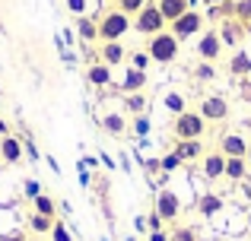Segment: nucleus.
Returning a JSON list of instances; mask_svg holds the SVG:
<instances>
[{"instance_id": "nucleus-15", "label": "nucleus", "mask_w": 251, "mask_h": 241, "mask_svg": "<svg viewBox=\"0 0 251 241\" xmlns=\"http://www.w3.org/2000/svg\"><path fill=\"white\" fill-rule=\"evenodd\" d=\"M172 153L178 155L181 162H197V159H203V140H175L172 143Z\"/></svg>"}, {"instance_id": "nucleus-42", "label": "nucleus", "mask_w": 251, "mask_h": 241, "mask_svg": "<svg viewBox=\"0 0 251 241\" xmlns=\"http://www.w3.org/2000/svg\"><path fill=\"white\" fill-rule=\"evenodd\" d=\"M6 133H10V124H6L3 118H0V136H6Z\"/></svg>"}, {"instance_id": "nucleus-21", "label": "nucleus", "mask_w": 251, "mask_h": 241, "mask_svg": "<svg viewBox=\"0 0 251 241\" xmlns=\"http://www.w3.org/2000/svg\"><path fill=\"white\" fill-rule=\"evenodd\" d=\"M248 159H226V181H232V184H242V181L248 178Z\"/></svg>"}, {"instance_id": "nucleus-25", "label": "nucleus", "mask_w": 251, "mask_h": 241, "mask_svg": "<svg viewBox=\"0 0 251 241\" xmlns=\"http://www.w3.org/2000/svg\"><path fill=\"white\" fill-rule=\"evenodd\" d=\"M32 210H35V213H42V216H51V219H57V203L48 197V194H38V197L32 200Z\"/></svg>"}, {"instance_id": "nucleus-2", "label": "nucleus", "mask_w": 251, "mask_h": 241, "mask_svg": "<svg viewBox=\"0 0 251 241\" xmlns=\"http://www.w3.org/2000/svg\"><path fill=\"white\" fill-rule=\"evenodd\" d=\"M172 140H203L207 133V121L201 111H181L172 118Z\"/></svg>"}, {"instance_id": "nucleus-1", "label": "nucleus", "mask_w": 251, "mask_h": 241, "mask_svg": "<svg viewBox=\"0 0 251 241\" xmlns=\"http://www.w3.org/2000/svg\"><path fill=\"white\" fill-rule=\"evenodd\" d=\"M130 29H134V19L121 13L118 6H111L99 16V42H121Z\"/></svg>"}, {"instance_id": "nucleus-4", "label": "nucleus", "mask_w": 251, "mask_h": 241, "mask_svg": "<svg viewBox=\"0 0 251 241\" xmlns=\"http://www.w3.org/2000/svg\"><path fill=\"white\" fill-rule=\"evenodd\" d=\"M166 29H169V22H166V16H162V10H159L156 0H150V3L134 16V32L137 35L150 38V35H159V32H166Z\"/></svg>"}, {"instance_id": "nucleus-12", "label": "nucleus", "mask_w": 251, "mask_h": 241, "mask_svg": "<svg viewBox=\"0 0 251 241\" xmlns=\"http://www.w3.org/2000/svg\"><path fill=\"white\" fill-rule=\"evenodd\" d=\"M86 83L96 89H108L111 83H115V73H111V67L105 61H92L89 67H86Z\"/></svg>"}, {"instance_id": "nucleus-35", "label": "nucleus", "mask_w": 251, "mask_h": 241, "mask_svg": "<svg viewBox=\"0 0 251 241\" xmlns=\"http://www.w3.org/2000/svg\"><path fill=\"white\" fill-rule=\"evenodd\" d=\"M67 10L74 13V16H86V10H89V0H67Z\"/></svg>"}, {"instance_id": "nucleus-41", "label": "nucleus", "mask_w": 251, "mask_h": 241, "mask_svg": "<svg viewBox=\"0 0 251 241\" xmlns=\"http://www.w3.org/2000/svg\"><path fill=\"white\" fill-rule=\"evenodd\" d=\"M150 241H169V232L162 229V232H150Z\"/></svg>"}, {"instance_id": "nucleus-47", "label": "nucleus", "mask_w": 251, "mask_h": 241, "mask_svg": "<svg viewBox=\"0 0 251 241\" xmlns=\"http://www.w3.org/2000/svg\"><path fill=\"white\" fill-rule=\"evenodd\" d=\"M111 3H118V0H111Z\"/></svg>"}, {"instance_id": "nucleus-7", "label": "nucleus", "mask_w": 251, "mask_h": 241, "mask_svg": "<svg viewBox=\"0 0 251 241\" xmlns=\"http://www.w3.org/2000/svg\"><path fill=\"white\" fill-rule=\"evenodd\" d=\"M197 57L201 61H210V64H216L223 57V38H220V32L216 29H203L201 35H197Z\"/></svg>"}, {"instance_id": "nucleus-37", "label": "nucleus", "mask_w": 251, "mask_h": 241, "mask_svg": "<svg viewBox=\"0 0 251 241\" xmlns=\"http://www.w3.org/2000/svg\"><path fill=\"white\" fill-rule=\"evenodd\" d=\"M23 194H25V197H29V200H35V197H38V194H42V184H38V181H25V187H23Z\"/></svg>"}, {"instance_id": "nucleus-43", "label": "nucleus", "mask_w": 251, "mask_h": 241, "mask_svg": "<svg viewBox=\"0 0 251 241\" xmlns=\"http://www.w3.org/2000/svg\"><path fill=\"white\" fill-rule=\"evenodd\" d=\"M245 225L251 229V206H248V213H245Z\"/></svg>"}, {"instance_id": "nucleus-5", "label": "nucleus", "mask_w": 251, "mask_h": 241, "mask_svg": "<svg viewBox=\"0 0 251 241\" xmlns=\"http://www.w3.org/2000/svg\"><path fill=\"white\" fill-rule=\"evenodd\" d=\"M203 29H207V16H203L201 10H188V13H181V16H178L175 22H169V32L178 38V42L197 38Z\"/></svg>"}, {"instance_id": "nucleus-28", "label": "nucleus", "mask_w": 251, "mask_h": 241, "mask_svg": "<svg viewBox=\"0 0 251 241\" xmlns=\"http://www.w3.org/2000/svg\"><path fill=\"white\" fill-rule=\"evenodd\" d=\"M150 64H153V57H150L147 51H134V54H127V67H134V70H143V73H147Z\"/></svg>"}, {"instance_id": "nucleus-9", "label": "nucleus", "mask_w": 251, "mask_h": 241, "mask_svg": "<svg viewBox=\"0 0 251 241\" xmlns=\"http://www.w3.org/2000/svg\"><path fill=\"white\" fill-rule=\"evenodd\" d=\"M201 175H203V181H223L226 178V155L220 153V149H213V153H203V159H201Z\"/></svg>"}, {"instance_id": "nucleus-29", "label": "nucleus", "mask_w": 251, "mask_h": 241, "mask_svg": "<svg viewBox=\"0 0 251 241\" xmlns=\"http://www.w3.org/2000/svg\"><path fill=\"white\" fill-rule=\"evenodd\" d=\"M147 3H150V0H118V3H115V6H118V10H121V13H127V16H130V19H134V16H137V13H140V10H143V6H147Z\"/></svg>"}, {"instance_id": "nucleus-26", "label": "nucleus", "mask_w": 251, "mask_h": 241, "mask_svg": "<svg viewBox=\"0 0 251 241\" xmlns=\"http://www.w3.org/2000/svg\"><path fill=\"white\" fill-rule=\"evenodd\" d=\"M162 105H166V111H169V114H181V111H188V102H184V95H181V92H166Z\"/></svg>"}, {"instance_id": "nucleus-18", "label": "nucleus", "mask_w": 251, "mask_h": 241, "mask_svg": "<svg viewBox=\"0 0 251 241\" xmlns=\"http://www.w3.org/2000/svg\"><path fill=\"white\" fill-rule=\"evenodd\" d=\"M76 35H80V42L83 44H92V42H99V19L96 16H76Z\"/></svg>"}, {"instance_id": "nucleus-20", "label": "nucleus", "mask_w": 251, "mask_h": 241, "mask_svg": "<svg viewBox=\"0 0 251 241\" xmlns=\"http://www.w3.org/2000/svg\"><path fill=\"white\" fill-rule=\"evenodd\" d=\"M156 3H159V10H162V16H166V22H175L181 13L191 10V0H156Z\"/></svg>"}, {"instance_id": "nucleus-45", "label": "nucleus", "mask_w": 251, "mask_h": 241, "mask_svg": "<svg viewBox=\"0 0 251 241\" xmlns=\"http://www.w3.org/2000/svg\"><path fill=\"white\" fill-rule=\"evenodd\" d=\"M245 38H251V22H248V25H245Z\"/></svg>"}, {"instance_id": "nucleus-33", "label": "nucleus", "mask_w": 251, "mask_h": 241, "mask_svg": "<svg viewBox=\"0 0 251 241\" xmlns=\"http://www.w3.org/2000/svg\"><path fill=\"white\" fill-rule=\"evenodd\" d=\"M51 241H74V235H70V229L61 222V219H54V229H51Z\"/></svg>"}, {"instance_id": "nucleus-13", "label": "nucleus", "mask_w": 251, "mask_h": 241, "mask_svg": "<svg viewBox=\"0 0 251 241\" xmlns=\"http://www.w3.org/2000/svg\"><path fill=\"white\" fill-rule=\"evenodd\" d=\"M23 153H25V143L19 140V136H13V133L0 136V159H3L6 165H19V162H23Z\"/></svg>"}, {"instance_id": "nucleus-10", "label": "nucleus", "mask_w": 251, "mask_h": 241, "mask_svg": "<svg viewBox=\"0 0 251 241\" xmlns=\"http://www.w3.org/2000/svg\"><path fill=\"white\" fill-rule=\"evenodd\" d=\"M216 149H220L226 159H245V155H248V140L242 133H235V130H229V133L220 136Z\"/></svg>"}, {"instance_id": "nucleus-3", "label": "nucleus", "mask_w": 251, "mask_h": 241, "mask_svg": "<svg viewBox=\"0 0 251 241\" xmlns=\"http://www.w3.org/2000/svg\"><path fill=\"white\" fill-rule=\"evenodd\" d=\"M178 51H181V42L169 29L159 32V35H150V42H147V54L153 57V64H162V67L178 61Z\"/></svg>"}, {"instance_id": "nucleus-24", "label": "nucleus", "mask_w": 251, "mask_h": 241, "mask_svg": "<svg viewBox=\"0 0 251 241\" xmlns=\"http://www.w3.org/2000/svg\"><path fill=\"white\" fill-rule=\"evenodd\" d=\"M51 229H54V219L51 216H42V213H35V210L29 213V232H35V235H51Z\"/></svg>"}, {"instance_id": "nucleus-11", "label": "nucleus", "mask_w": 251, "mask_h": 241, "mask_svg": "<svg viewBox=\"0 0 251 241\" xmlns=\"http://www.w3.org/2000/svg\"><path fill=\"white\" fill-rule=\"evenodd\" d=\"M216 32H220V38H223V48H239V44L245 42V22H239L235 16L223 19Z\"/></svg>"}, {"instance_id": "nucleus-36", "label": "nucleus", "mask_w": 251, "mask_h": 241, "mask_svg": "<svg viewBox=\"0 0 251 241\" xmlns=\"http://www.w3.org/2000/svg\"><path fill=\"white\" fill-rule=\"evenodd\" d=\"M147 229L150 232H162V229H166V222H162V216H159V213H150V219H147Z\"/></svg>"}, {"instance_id": "nucleus-16", "label": "nucleus", "mask_w": 251, "mask_h": 241, "mask_svg": "<svg viewBox=\"0 0 251 241\" xmlns=\"http://www.w3.org/2000/svg\"><path fill=\"white\" fill-rule=\"evenodd\" d=\"M99 61H105L108 67H121V64L127 61V48H124V42H102V48H99Z\"/></svg>"}, {"instance_id": "nucleus-44", "label": "nucleus", "mask_w": 251, "mask_h": 241, "mask_svg": "<svg viewBox=\"0 0 251 241\" xmlns=\"http://www.w3.org/2000/svg\"><path fill=\"white\" fill-rule=\"evenodd\" d=\"M207 3H210V6H216V3H226V0H207Z\"/></svg>"}, {"instance_id": "nucleus-23", "label": "nucleus", "mask_w": 251, "mask_h": 241, "mask_svg": "<svg viewBox=\"0 0 251 241\" xmlns=\"http://www.w3.org/2000/svg\"><path fill=\"white\" fill-rule=\"evenodd\" d=\"M229 73L239 76V80L251 73V57H248V51H235V54L229 57Z\"/></svg>"}, {"instance_id": "nucleus-46", "label": "nucleus", "mask_w": 251, "mask_h": 241, "mask_svg": "<svg viewBox=\"0 0 251 241\" xmlns=\"http://www.w3.org/2000/svg\"><path fill=\"white\" fill-rule=\"evenodd\" d=\"M245 159H248V165H251V143H248V155H245Z\"/></svg>"}, {"instance_id": "nucleus-31", "label": "nucleus", "mask_w": 251, "mask_h": 241, "mask_svg": "<svg viewBox=\"0 0 251 241\" xmlns=\"http://www.w3.org/2000/svg\"><path fill=\"white\" fill-rule=\"evenodd\" d=\"M134 136H150V114H134Z\"/></svg>"}, {"instance_id": "nucleus-40", "label": "nucleus", "mask_w": 251, "mask_h": 241, "mask_svg": "<svg viewBox=\"0 0 251 241\" xmlns=\"http://www.w3.org/2000/svg\"><path fill=\"white\" fill-rule=\"evenodd\" d=\"M0 241H25V232H10V235H3Z\"/></svg>"}, {"instance_id": "nucleus-39", "label": "nucleus", "mask_w": 251, "mask_h": 241, "mask_svg": "<svg viewBox=\"0 0 251 241\" xmlns=\"http://www.w3.org/2000/svg\"><path fill=\"white\" fill-rule=\"evenodd\" d=\"M242 95L251 102V80H248V76H242Z\"/></svg>"}, {"instance_id": "nucleus-22", "label": "nucleus", "mask_w": 251, "mask_h": 241, "mask_svg": "<svg viewBox=\"0 0 251 241\" xmlns=\"http://www.w3.org/2000/svg\"><path fill=\"white\" fill-rule=\"evenodd\" d=\"M124 111H127V114H147L150 111L147 92H130V95H124Z\"/></svg>"}, {"instance_id": "nucleus-17", "label": "nucleus", "mask_w": 251, "mask_h": 241, "mask_svg": "<svg viewBox=\"0 0 251 241\" xmlns=\"http://www.w3.org/2000/svg\"><path fill=\"white\" fill-rule=\"evenodd\" d=\"M194 210L201 213L203 219H213L216 213H223V197H220V194H213V191H207V194H201V197H197Z\"/></svg>"}, {"instance_id": "nucleus-19", "label": "nucleus", "mask_w": 251, "mask_h": 241, "mask_svg": "<svg viewBox=\"0 0 251 241\" xmlns=\"http://www.w3.org/2000/svg\"><path fill=\"white\" fill-rule=\"evenodd\" d=\"M102 130H105L108 136H118V140H121L124 130H127V118H124L121 111H108V114H102Z\"/></svg>"}, {"instance_id": "nucleus-32", "label": "nucleus", "mask_w": 251, "mask_h": 241, "mask_svg": "<svg viewBox=\"0 0 251 241\" xmlns=\"http://www.w3.org/2000/svg\"><path fill=\"white\" fill-rule=\"evenodd\" d=\"M159 165H162V172H166V175H169V172H178V168H181V165H184V162H181V159H178V155H175V153H166V155H162V159H159Z\"/></svg>"}, {"instance_id": "nucleus-34", "label": "nucleus", "mask_w": 251, "mask_h": 241, "mask_svg": "<svg viewBox=\"0 0 251 241\" xmlns=\"http://www.w3.org/2000/svg\"><path fill=\"white\" fill-rule=\"evenodd\" d=\"M235 19H239V22H251V0H239V3H235Z\"/></svg>"}, {"instance_id": "nucleus-8", "label": "nucleus", "mask_w": 251, "mask_h": 241, "mask_svg": "<svg viewBox=\"0 0 251 241\" xmlns=\"http://www.w3.org/2000/svg\"><path fill=\"white\" fill-rule=\"evenodd\" d=\"M197 111L203 114L207 124H220V121L229 118V102L223 99V95H203L201 105H197Z\"/></svg>"}, {"instance_id": "nucleus-14", "label": "nucleus", "mask_w": 251, "mask_h": 241, "mask_svg": "<svg viewBox=\"0 0 251 241\" xmlns=\"http://www.w3.org/2000/svg\"><path fill=\"white\" fill-rule=\"evenodd\" d=\"M147 86H150V76L143 73V70H134V67L124 70L121 83H118V89H121L124 95H130V92H147Z\"/></svg>"}, {"instance_id": "nucleus-27", "label": "nucleus", "mask_w": 251, "mask_h": 241, "mask_svg": "<svg viewBox=\"0 0 251 241\" xmlns=\"http://www.w3.org/2000/svg\"><path fill=\"white\" fill-rule=\"evenodd\" d=\"M194 80H197V83H213V80H216V64H210V61H197V67H194Z\"/></svg>"}, {"instance_id": "nucleus-6", "label": "nucleus", "mask_w": 251, "mask_h": 241, "mask_svg": "<svg viewBox=\"0 0 251 241\" xmlns=\"http://www.w3.org/2000/svg\"><path fill=\"white\" fill-rule=\"evenodd\" d=\"M153 210L162 216L166 225H175V219L181 216V197H178L172 187H162V191L156 194V206H153Z\"/></svg>"}, {"instance_id": "nucleus-38", "label": "nucleus", "mask_w": 251, "mask_h": 241, "mask_svg": "<svg viewBox=\"0 0 251 241\" xmlns=\"http://www.w3.org/2000/svg\"><path fill=\"white\" fill-rule=\"evenodd\" d=\"M143 168H147L150 175H156V172H162V165H159V159H143Z\"/></svg>"}, {"instance_id": "nucleus-30", "label": "nucleus", "mask_w": 251, "mask_h": 241, "mask_svg": "<svg viewBox=\"0 0 251 241\" xmlns=\"http://www.w3.org/2000/svg\"><path fill=\"white\" fill-rule=\"evenodd\" d=\"M169 241H197V232L191 229V225H175V229L169 232Z\"/></svg>"}]
</instances>
